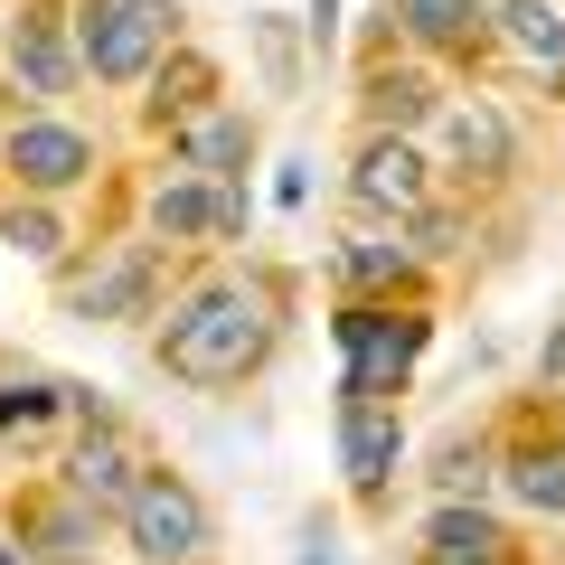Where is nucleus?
<instances>
[{
	"mask_svg": "<svg viewBox=\"0 0 565 565\" xmlns=\"http://www.w3.org/2000/svg\"><path fill=\"white\" fill-rule=\"evenodd\" d=\"M264 340H274V311H264L255 282H207V292H189V302L170 311L161 359L180 367L189 386H236L245 367L264 359Z\"/></svg>",
	"mask_w": 565,
	"mask_h": 565,
	"instance_id": "nucleus-1",
	"label": "nucleus"
},
{
	"mask_svg": "<svg viewBox=\"0 0 565 565\" xmlns=\"http://www.w3.org/2000/svg\"><path fill=\"white\" fill-rule=\"evenodd\" d=\"M340 349H349V405H377L415 367L424 321L415 311H340Z\"/></svg>",
	"mask_w": 565,
	"mask_h": 565,
	"instance_id": "nucleus-2",
	"label": "nucleus"
},
{
	"mask_svg": "<svg viewBox=\"0 0 565 565\" xmlns=\"http://www.w3.org/2000/svg\"><path fill=\"white\" fill-rule=\"evenodd\" d=\"M122 527H132V556H151V565H180L207 546V509L189 481H141L122 500Z\"/></svg>",
	"mask_w": 565,
	"mask_h": 565,
	"instance_id": "nucleus-3",
	"label": "nucleus"
},
{
	"mask_svg": "<svg viewBox=\"0 0 565 565\" xmlns=\"http://www.w3.org/2000/svg\"><path fill=\"white\" fill-rule=\"evenodd\" d=\"M76 39H85V66H95L104 85H132L141 66H151V47H161V29L141 20L132 0H85V29H76Z\"/></svg>",
	"mask_w": 565,
	"mask_h": 565,
	"instance_id": "nucleus-4",
	"label": "nucleus"
},
{
	"mask_svg": "<svg viewBox=\"0 0 565 565\" xmlns=\"http://www.w3.org/2000/svg\"><path fill=\"white\" fill-rule=\"evenodd\" d=\"M85 161H95V151H85V132H66V122H20V132H10V170H20L29 189H76Z\"/></svg>",
	"mask_w": 565,
	"mask_h": 565,
	"instance_id": "nucleus-5",
	"label": "nucleus"
},
{
	"mask_svg": "<svg viewBox=\"0 0 565 565\" xmlns=\"http://www.w3.org/2000/svg\"><path fill=\"white\" fill-rule=\"evenodd\" d=\"M500 39H509V57H519L537 85H565V20L546 10V0H509V10H500Z\"/></svg>",
	"mask_w": 565,
	"mask_h": 565,
	"instance_id": "nucleus-6",
	"label": "nucleus"
},
{
	"mask_svg": "<svg viewBox=\"0 0 565 565\" xmlns=\"http://www.w3.org/2000/svg\"><path fill=\"white\" fill-rule=\"evenodd\" d=\"M340 462H349L359 490H377L396 471V415L386 405H340Z\"/></svg>",
	"mask_w": 565,
	"mask_h": 565,
	"instance_id": "nucleus-7",
	"label": "nucleus"
},
{
	"mask_svg": "<svg viewBox=\"0 0 565 565\" xmlns=\"http://www.w3.org/2000/svg\"><path fill=\"white\" fill-rule=\"evenodd\" d=\"M359 199H367V207H424L415 141H367V151H359Z\"/></svg>",
	"mask_w": 565,
	"mask_h": 565,
	"instance_id": "nucleus-8",
	"label": "nucleus"
},
{
	"mask_svg": "<svg viewBox=\"0 0 565 565\" xmlns=\"http://www.w3.org/2000/svg\"><path fill=\"white\" fill-rule=\"evenodd\" d=\"M66 481H76V500L85 509H122V500H132V452H122L114 444V434H85V444H76V462H66Z\"/></svg>",
	"mask_w": 565,
	"mask_h": 565,
	"instance_id": "nucleus-9",
	"label": "nucleus"
},
{
	"mask_svg": "<svg viewBox=\"0 0 565 565\" xmlns=\"http://www.w3.org/2000/svg\"><path fill=\"white\" fill-rule=\"evenodd\" d=\"M10 66H20L29 95H66V76H76V66H66V39H57V20H47V10H29V20L10 29Z\"/></svg>",
	"mask_w": 565,
	"mask_h": 565,
	"instance_id": "nucleus-10",
	"label": "nucleus"
},
{
	"mask_svg": "<svg viewBox=\"0 0 565 565\" xmlns=\"http://www.w3.org/2000/svg\"><path fill=\"white\" fill-rule=\"evenodd\" d=\"M424 565H500V527L481 509H444L424 527Z\"/></svg>",
	"mask_w": 565,
	"mask_h": 565,
	"instance_id": "nucleus-11",
	"label": "nucleus"
},
{
	"mask_svg": "<svg viewBox=\"0 0 565 565\" xmlns=\"http://www.w3.org/2000/svg\"><path fill=\"white\" fill-rule=\"evenodd\" d=\"M151 226H161V236H236L245 207L207 199V189H161V199H151Z\"/></svg>",
	"mask_w": 565,
	"mask_h": 565,
	"instance_id": "nucleus-12",
	"label": "nucleus"
},
{
	"mask_svg": "<svg viewBox=\"0 0 565 565\" xmlns=\"http://www.w3.org/2000/svg\"><path fill=\"white\" fill-rule=\"evenodd\" d=\"M444 132H452V161H462L471 180H490V170H509V132H500V114H481V104H462V114H452Z\"/></svg>",
	"mask_w": 565,
	"mask_h": 565,
	"instance_id": "nucleus-13",
	"label": "nucleus"
},
{
	"mask_svg": "<svg viewBox=\"0 0 565 565\" xmlns=\"http://www.w3.org/2000/svg\"><path fill=\"white\" fill-rule=\"evenodd\" d=\"M386 10H396V20L415 29L424 47H462V39H471V20H481L471 0H386Z\"/></svg>",
	"mask_w": 565,
	"mask_h": 565,
	"instance_id": "nucleus-14",
	"label": "nucleus"
},
{
	"mask_svg": "<svg viewBox=\"0 0 565 565\" xmlns=\"http://www.w3.org/2000/svg\"><path fill=\"white\" fill-rule=\"evenodd\" d=\"M180 151L199 170H245V122L236 114H207V122H189V132H180Z\"/></svg>",
	"mask_w": 565,
	"mask_h": 565,
	"instance_id": "nucleus-15",
	"label": "nucleus"
},
{
	"mask_svg": "<svg viewBox=\"0 0 565 565\" xmlns=\"http://www.w3.org/2000/svg\"><path fill=\"white\" fill-rule=\"evenodd\" d=\"M509 490L527 509H546V519H565V452H519L509 462Z\"/></svg>",
	"mask_w": 565,
	"mask_h": 565,
	"instance_id": "nucleus-16",
	"label": "nucleus"
},
{
	"mask_svg": "<svg viewBox=\"0 0 565 565\" xmlns=\"http://www.w3.org/2000/svg\"><path fill=\"white\" fill-rule=\"evenodd\" d=\"M85 546H95L85 500H76V509H47V519H39V556H47V565H85Z\"/></svg>",
	"mask_w": 565,
	"mask_h": 565,
	"instance_id": "nucleus-17",
	"label": "nucleus"
},
{
	"mask_svg": "<svg viewBox=\"0 0 565 565\" xmlns=\"http://www.w3.org/2000/svg\"><path fill=\"white\" fill-rule=\"evenodd\" d=\"M141 282H151V264H141V255H122L104 282H85V292H76V311H122V302H141Z\"/></svg>",
	"mask_w": 565,
	"mask_h": 565,
	"instance_id": "nucleus-18",
	"label": "nucleus"
},
{
	"mask_svg": "<svg viewBox=\"0 0 565 565\" xmlns=\"http://www.w3.org/2000/svg\"><path fill=\"white\" fill-rule=\"evenodd\" d=\"M367 95H377V104H367V114H377V122H415L424 104H434V85H424V76H377V85H367Z\"/></svg>",
	"mask_w": 565,
	"mask_h": 565,
	"instance_id": "nucleus-19",
	"label": "nucleus"
},
{
	"mask_svg": "<svg viewBox=\"0 0 565 565\" xmlns=\"http://www.w3.org/2000/svg\"><path fill=\"white\" fill-rule=\"evenodd\" d=\"M396 264H405L396 245H367V236H359V245L340 255V274H349V282H396Z\"/></svg>",
	"mask_w": 565,
	"mask_h": 565,
	"instance_id": "nucleus-20",
	"label": "nucleus"
},
{
	"mask_svg": "<svg viewBox=\"0 0 565 565\" xmlns=\"http://www.w3.org/2000/svg\"><path fill=\"white\" fill-rule=\"evenodd\" d=\"M10 245H29V255H57V217H47V207H10Z\"/></svg>",
	"mask_w": 565,
	"mask_h": 565,
	"instance_id": "nucleus-21",
	"label": "nucleus"
},
{
	"mask_svg": "<svg viewBox=\"0 0 565 565\" xmlns=\"http://www.w3.org/2000/svg\"><path fill=\"white\" fill-rule=\"evenodd\" d=\"M47 405H57V386H0V434L10 424H39Z\"/></svg>",
	"mask_w": 565,
	"mask_h": 565,
	"instance_id": "nucleus-22",
	"label": "nucleus"
},
{
	"mask_svg": "<svg viewBox=\"0 0 565 565\" xmlns=\"http://www.w3.org/2000/svg\"><path fill=\"white\" fill-rule=\"evenodd\" d=\"M311 39H321V47L340 39V0H311Z\"/></svg>",
	"mask_w": 565,
	"mask_h": 565,
	"instance_id": "nucleus-23",
	"label": "nucleus"
},
{
	"mask_svg": "<svg viewBox=\"0 0 565 565\" xmlns=\"http://www.w3.org/2000/svg\"><path fill=\"white\" fill-rule=\"evenodd\" d=\"M132 10H141L151 29H170V20H180V0H132Z\"/></svg>",
	"mask_w": 565,
	"mask_h": 565,
	"instance_id": "nucleus-24",
	"label": "nucleus"
},
{
	"mask_svg": "<svg viewBox=\"0 0 565 565\" xmlns=\"http://www.w3.org/2000/svg\"><path fill=\"white\" fill-rule=\"evenodd\" d=\"M302 565H340V546H330V537H311V546H302Z\"/></svg>",
	"mask_w": 565,
	"mask_h": 565,
	"instance_id": "nucleus-25",
	"label": "nucleus"
},
{
	"mask_svg": "<svg viewBox=\"0 0 565 565\" xmlns=\"http://www.w3.org/2000/svg\"><path fill=\"white\" fill-rule=\"evenodd\" d=\"M546 377H565V330H556V340H546Z\"/></svg>",
	"mask_w": 565,
	"mask_h": 565,
	"instance_id": "nucleus-26",
	"label": "nucleus"
},
{
	"mask_svg": "<svg viewBox=\"0 0 565 565\" xmlns=\"http://www.w3.org/2000/svg\"><path fill=\"white\" fill-rule=\"evenodd\" d=\"M0 565H29V556H20V546H0Z\"/></svg>",
	"mask_w": 565,
	"mask_h": 565,
	"instance_id": "nucleus-27",
	"label": "nucleus"
}]
</instances>
